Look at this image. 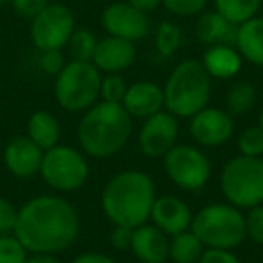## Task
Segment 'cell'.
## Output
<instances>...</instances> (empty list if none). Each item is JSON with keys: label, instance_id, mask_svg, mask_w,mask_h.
<instances>
[{"label": "cell", "instance_id": "obj_1", "mask_svg": "<svg viewBox=\"0 0 263 263\" xmlns=\"http://www.w3.org/2000/svg\"><path fill=\"white\" fill-rule=\"evenodd\" d=\"M13 231L26 251L33 254H58L80 236V216L65 198L42 195L22 205Z\"/></svg>", "mask_w": 263, "mask_h": 263}, {"label": "cell", "instance_id": "obj_2", "mask_svg": "<svg viewBox=\"0 0 263 263\" xmlns=\"http://www.w3.org/2000/svg\"><path fill=\"white\" fill-rule=\"evenodd\" d=\"M157 198L155 184L146 172L124 170L110 177L101 191V209L114 226L139 227L150 220Z\"/></svg>", "mask_w": 263, "mask_h": 263}, {"label": "cell", "instance_id": "obj_3", "mask_svg": "<svg viewBox=\"0 0 263 263\" xmlns=\"http://www.w3.org/2000/svg\"><path fill=\"white\" fill-rule=\"evenodd\" d=\"M134 119L121 103L99 101L85 110L78 124L81 150L94 159L117 155L132 137Z\"/></svg>", "mask_w": 263, "mask_h": 263}, {"label": "cell", "instance_id": "obj_4", "mask_svg": "<svg viewBox=\"0 0 263 263\" xmlns=\"http://www.w3.org/2000/svg\"><path fill=\"white\" fill-rule=\"evenodd\" d=\"M164 110L177 119L191 116L209 105L211 99V76L200 62L184 60L170 72L164 83Z\"/></svg>", "mask_w": 263, "mask_h": 263}, {"label": "cell", "instance_id": "obj_5", "mask_svg": "<svg viewBox=\"0 0 263 263\" xmlns=\"http://www.w3.org/2000/svg\"><path fill=\"white\" fill-rule=\"evenodd\" d=\"M191 231L205 249L233 251L245 240V215L229 202H213L198 209L191 220Z\"/></svg>", "mask_w": 263, "mask_h": 263}, {"label": "cell", "instance_id": "obj_6", "mask_svg": "<svg viewBox=\"0 0 263 263\" xmlns=\"http://www.w3.org/2000/svg\"><path fill=\"white\" fill-rule=\"evenodd\" d=\"M220 190L226 200L238 209L263 204V159L236 155L223 164Z\"/></svg>", "mask_w": 263, "mask_h": 263}, {"label": "cell", "instance_id": "obj_7", "mask_svg": "<svg viewBox=\"0 0 263 263\" xmlns=\"http://www.w3.org/2000/svg\"><path fill=\"white\" fill-rule=\"evenodd\" d=\"M101 72L92 62H72L65 63L56 74L54 96L62 108L69 112H85L99 99Z\"/></svg>", "mask_w": 263, "mask_h": 263}, {"label": "cell", "instance_id": "obj_8", "mask_svg": "<svg viewBox=\"0 0 263 263\" xmlns=\"http://www.w3.org/2000/svg\"><path fill=\"white\" fill-rule=\"evenodd\" d=\"M40 173L45 184L52 190L69 193L85 186L90 170L80 150L67 144H56L44 152Z\"/></svg>", "mask_w": 263, "mask_h": 263}, {"label": "cell", "instance_id": "obj_9", "mask_svg": "<svg viewBox=\"0 0 263 263\" xmlns=\"http://www.w3.org/2000/svg\"><path fill=\"white\" fill-rule=\"evenodd\" d=\"M162 168L166 177L184 191L202 190L211 179V161L193 144L177 143L162 157Z\"/></svg>", "mask_w": 263, "mask_h": 263}, {"label": "cell", "instance_id": "obj_10", "mask_svg": "<svg viewBox=\"0 0 263 263\" xmlns=\"http://www.w3.org/2000/svg\"><path fill=\"white\" fill-rule=\"evenodd\" d=\"M76 29V20L67 6L47 4L31 20V40L38 51H62Z\"/></svg>", "mask_w": 263, "mask_h": 263}, {"label": "cell", "instance_id": "obj_11", "mask_svg": "<svg viewBox=\"0 0 263 263\" xmlns=\"http://www.w3.org/2000/svg\"><path fill=\"white\" fill-rule=\"evenodd\" d=\"M179 139V119L168 110L154 114L143 121L137 134V144L143 155L162 159Z\"/></svg>", "mask_w": 263, "mask_h": 263}, {"label": "cell", "instance_id": "obj_12", "mask_svg": "<svg viewBox=\"0 0 263 263\" xmlns=\"http://www.w3.org/2000/svg\"><path fill=\"white\" fill-rule=\"evenodd\" d=\"M101 27L108 36H117L136 44L150 34V18L146 13L136 9L124 0L114 2L103 9Z\"/></svg>", "mask_w": 263, "mask_h": 263}, {"label": "cell", "instance_id": "obj_13", "mask_svg": "<svg viewBox=\"0 0 263 263\" xmlns=\"http://www.w3.org/2000/svg\"><path fill=\"white\" fill-rule=\"evenodd\" d=\"M190 134L202 148H216L234 136V119L227 110L204 106L190 117Z\"/></svg>", "mask_w": 263, "mask_h": 263}, {"label": "cell", "instance_id": "obj_14", "mask_svg": "<svg viewBox=\"0 0 263 263\" xmlns=\"http://www.w3.org/2000/svg\"><path fill=\"white\" fill-rule=\"evenodd\" d=\"M150 220L166 236H175L191 227L193 213L186 200L175 195H162L154 202Z\"/></svg>", "mask_w": 263, "mask_h": 263}, {"label": "cell", "instance_id": "obj_15", "mask_svg": "<svg viewBox=\"0 0 263 263\" xmlns=\"http://www.w3.org/2000/svg\"><path fill=\"white\" fill-rule=\"evenodd\" d=\"M137 58V49L134 42L123 40L117 36H108L98 40L92 63L98 67L99 72L105 74H121L130 69Z\"/></svg>", "mask_w": 263, "mask_h": 263}, {"label": "cell", "instance_id": "obj_16", "mask_svg": "<svg viewBox=\"0 0 263 263\" xmlns=\"http://www.w3.org/2000/svg\"><path fill=\"white\" fill-rule=\"evenodd\" d=\"M121 105L132 119H146L164 110V92L154 81H136L128 85Z\"/></svg>", "mask_w": 263, "mask_h": 263}, {"label": "cell", "instance_id": "obj_17", "mask_svg": "<svg viewBox=\"0 0 263 263\" xmlns=\"http://www.w3.org/2000/svg\"><path fill=\"white\" fill-rule=\"evenodd\" d=\"M132 254L141 263H166L170 259V240L154 223H143L134 229Z\"/></svg>", "mask_w": 263, "mask_h": 263}, {"label": "cell", "instance_id": "obj_18", "mask_svg": "<svg viewBox=\"0 0 263 263\" xmlns=\"http://www.w3.org/2000/svg\"><path fill=\"white\" fill-rule=\"evenodd\" d=\"M44 150L34 144L29 137H16L8 144L4 152V161L8 170L20 179H27L40 172Z\"/></svg>", "mask_w": 263, "mask_h": 263}, {"label": "cell", "instance_id": "obj_19", "mask_svg": "<svg viewBox=\"0 0 263 263\" xmlns=\"http://www.w3.org/2000/svg\"><path fill=\"white\" fill-rule=\"evenodd\" d=\"M236 27L233 22L222 16L218 11L200 13L195 26V34L198 42L205 47L211 45H234L236 38Z\"/></svg>", "mask_w": 263, "mask_h": 263}, {"label": "cell", "instance_id": "obj_20", "mask_svg": "<svg viewBox=\"0 0 263 263\" xmlns=\"http://www.w3.org/2000/svg\"><path fill=\"white\" fill-rule=\"evenodd\" d=\"M200 63L211 80H231L241 70L243 60L234 45H211L202 54Z\"/></svg>", "mask_w": 263, "mask_h": 263}, {"label": "cell", "instance_id": "obj_21", "mask_svg": "<svg viewBox=\"0 0 263 263\" xmlns=\"http://www.w3.org/2000/svg\"><path fill=\"white\" fill-rule=\"evenodd\" d=\"M234 47L241 60L263 67V16L256 15L236 27Z\"/></svg>", "mask_w": 263, "mask_h": 263}, {"label": "cell", "instance_id": "obj_22", "mask_svg": "<svg viewBox=\"0 0 263 263\" xmlns=\"http://www.w3.org/2000/svg\"><path fill=\"white\" fill-rule=\"evenodd\" d=\"M60 132L62 130H60L58 119L51 112H45V110L34 112L27 121V137L34 144H38L44 152L58 144Z\"/></svg>", "mask_w": 263, "mask_h": 263}, {"label": "cell", "instance_id": "obj_23", "mask_svg": "<svg viewBox=\"0 0 263 263\" xmlns=\"http://www.w3.org/2000/svg\"><path fill=\"white\" fill-rule=\"evenodd\" d=\"M205 245L191 229L170 238V259L175 263H198Z\"/></svg>", "mask_w": 263, "mask_h": 263}, {"label": "cell", "instance_id": "obj_24", "mask_svg": "<svg viewBox=\"0 0 263 263\" xmlns=\"http://www.w3.org/2000/svg\"><path fill=\"white\" fill-rule=\"evenodd\" d=\"M213 2H215V11L226 16L234 26H240L258 15L263 0H213Z\"/></svg>", "mask_w": 263, "mask_h": 263}, {"label": "cell", "instance_id": "obj_25", "mask_svg": "<svg viewBox=\"0 0 263 263\" xmlns=\"http://www.w3.org/2000/svg\"><path fill=\"white\" fill-rule=\"evenodd\" d=\"M256 105V88L249 81H238L226 96V106L231 116H243Z\"/></svg>", "mask_w": 263, "mask_h": 263}, {"label": "cell", "instance_id": "obj_26", "mask_svg": "<svg viewBox=\"0 0 263 263\" xmlns=\"http://www.w3.org/2000/svg\"><path fill=\"white\" fill-rule=\"evenodd\" d=\"M96 45H98V38L92 31L85 29V27H76L70 36L69 47L70 56L72 60H80V62H92V56H94Z\"/></svg>", "mask_w": 263, "mask_h": 263}, {"label": "cell", "instance_id": "obj_27", "mask_svg": "<svg viewBox=\"0 0 263 263\" xmlns=\"http://www.w3.org/2000/svg\"><path fill=\"white\" fill-rule=\"evenodd\" d=\"M182 31L173 22H162L155 33V49L161 56H173L182 45Z\"/></svg>", "mask_w": 263, "mask_h": 263}, {"label": "cell", "instance_id": "obj_28", "mask_svg": "<svg viewBox=\"0 0 263 263\" xmlns=\"http://www.w3.org/2000/svg\"><path fill=\"white\" fill-rule=\"evenodd\" d=\"M238 150L240 155L247 157H261L263 155V128L259 124L247 126L240 136H238Z\"/></svg>", "mask_w": 263, "mask_h": 263}, {"label": "cell", "instance_id": "obj_29", "mask_svg": "<svg viewBox=\"0 0 263 263\" xmlns=\"http://www.w3.org/2000/svg\"><path fill=\"white\" fill-rule=\"evenodd\" d=\"M126 88L128 85L121 74H105V76H101L99 99L108 103H123Z\"/></svg>", "mask_w": 263, "mask_h": 263}, {"label": "cell", "instance_id": "obj_30", "mask_svg": "<svg viewBox=\"0 0 263 263\" xmlns=\"http://www.w3.org/2000/svg\"><path fill=\"white\" fill-rule=\"evenodd\" d=\"M162 6L172 15L180 16V18H190V16L204 13L208 0H162Z\"/></svg>", "mask_w": 263, "mask_h": 263}, {"label": "cell", "instance_id": "obj_31", "mask_svg": "<svg viewBox=\"0 0 263 263\" xmlns=\"http://www.w3.org/2000/svg\"><path fill=\"white\" fill-rule=\"evenodd\" d=\"M27 251L16 238L0 236V263H26Z\"/></svg>", "mask_w": 263, "mask_h": 263}, {"label": "cell", "instance_id": "obj_32", "mask_svg": "<svg viewBox=\"0 0 263 263\" xmlns=\"http://www.w3.org/2000/svg\"><path fill=\"white\" fill-rule=\"evenodd\" d=\"M245 236L256 245H263V204L247 209L245 215Z\"/></svg>", "mask_w": 263, "mask_h": 263}, {"label": "cell", "instance_id": "obj_33", "mask_svg": "<svg viewBox=\"0 0 263 263\" xmlns=\"http://www.w3.org/2000/svg\"><path fill=\"white\" fill-rule=\"evenodd\" d=\"M40 67L45 74L56 76L65 67V58H63L62 51H42Z\"/></svg>", "mask_w": 263, "mask_h": 263}, {"label": "cell", "instance_id": "obj_34", "mask_svg": "<svg viewBox=\"0 0 263 263\" xmlns=\"http://www.w3.org/2000/svg\"><path fill=\"white\" fill-rule=\"evenodd\" d=\"M47 4H51L49 0H13L11 2V6L15 8V11L18 13L20 16L31 18V20H33Z\"/></svg>", "mask_w": 263, "mask_h": 263}, {"label": "cell", "instance_id": "obj_35", "mask_svg": "<svg viewBox=\"0 0 263 263\" xmlns=\"http://www.w3.org/2000/svg\"><path fill=\"white\" fill-rule=\"evenodd\" d=\"M132 236H134V227L114 226L112 233H110V243L117 251H130Z\"/></svg>", "mask_w": 263, "mask_h": 263}, {"label": "cell", "instance_id": "obj_36", "mask_svg": "<svg viewBox=\"0 0 263 263\" xmlns=\"http://www.w3.org/2000/svg\"><path fill=\"white\" fill-rule=\"evenodd\" d=\"M198 263H241V259L227 249H205Z\"/></svg>", "mask_w": 263, "mask_h": 263}, {"label": "cell", "instance_id": "obj_37", "mask_svg": "<svg viewBox=\"0 0 263 263\" xmlns=\"http://www.w3.org/2000/svg\"><path fill=\"white\" fill-rule=\"evenodd\" d=\"M16 216H18V211L13 208V204L0 197V233H8V231L15 229Z\"/></svg>", "mask_w": 263, "mask_h": 263}, {"label": "cell", "instance_id": "obj_38", "mask_svg": "<svg viewBox=\"0 0 263 263\" xmlns=\"http://www.w3.org/2000/svg\"><path fill=\"white\" fill-rule=\"evenodd\" d=\"M72 263H117L112 256L103 254V252H83V254L76 256Z\"/></svg>", "mask_w": 263, "mask_h": 263}, {"label": "cell", "instance_id": "obj_39", "mask_svg": "<svg viewBox=\"0 0 263 263\" xmlns=\"http://www.w3.org/2000/svg\"><path fill=\"white\" fill-rule=\"evenodd\" d=\"M128 4H132L136 9L143 13H150V11H155L159 6H162V0H126Z\"/></svg>", "mask_w": 263, "mask_h": 263}, {"label": "cell", "instance_id": "obj_40", "mask_svg": "<svg viewBox=\"0 0 263 263\" xmlns=\"http://www.w3.org/2000/svg\"><path fill=\"white\" fill-rule=\"evenodd\" d=\"M26 263H62L54 254H33L26 259Z\"/></svg>", "mask_w": 263, "mask_h": 263}, {"label": "cell", "instance_id": "obj_41", "mask_svg": "<svg viewBox=\"0 0 263 263\" xmlns=\"http://www.w3.org/2000/svg\"><path fill=\"white\" fill-rule=\"evenodd\" d=\"M258 124L263 128V106H261V110H259V114H258Z\"/></svg>", "mask_w": 263, "mask_h": 263}, {"label": "cell", "instance_id": "obj_42", "mask_svg": "<svg viewBox=\"0 0 263 263\" xmlns=\"http://www.w3.org/2000/svg\"><path fill=\"white\" fill-rule=\"evenodd\" d=\"M13 0H0V6H8V4H11Z\"/></svg>", "mask_w": 263, "mask_h": 263}]
</instances>
